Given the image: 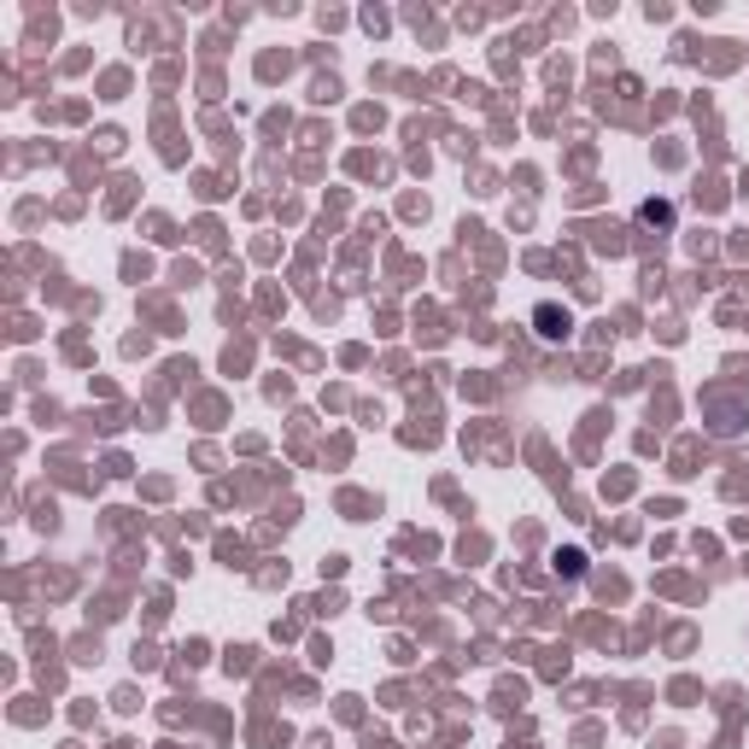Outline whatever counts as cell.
<instances>
[{"mask_svg":"<svg viewBox=\"0 0 749 749\" xmlns=\"http://www.w3.org/2000/svg\"><path fill=\"white\" fill-rule=\"evenodd\" d=\"M533 322H538V335H545V340H562L574 328V317H568V310H556V305H538Z\"/></svg>","mask_w":749,"mask_h":749,"instance_id":"6da1fadb","label":"cell"}]
</instances>
